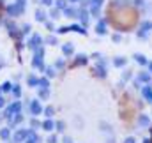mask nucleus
Returning a JSON list of instances; mask_svg holds the SVG:
<instances>
[{
  "instance_id": "obj_3",
  "label": "nucleus",
  "mask_w": 152,
  "mask_h": 143,
  "mask_svg": "<svg viewBox=\"0 0 152 143\" xmlns=\"http://www.w3.org/2000/svg\"><path fill=\"white\" fill-rule=\"evenodd\" d=\"M7 12H9L11 16H18V12H23V5H20V4L9 5V7H7Z\"/></svg>"
},
{
  "instance_id": "obj_1",
  "label": "nucleus",
  "mask_w": 152,
  "mask_h": 143,
  "mask_svg": "<svg viewBox=\"0 0 152 143\" xmlns=\"http://www.w3.org/2000/svg\"><path fill=\"white\" fill-rule=\"evenodd\" d=\"M110 18H112L115 27H120L124 30L131 28L138 20L136 11L131 9V7H112L110 9Z\"/></svg>"
},
{
  "instance_id": "obj_7",
  "label": "nucleus",
  "mask_w": 152,
  "mask_h": 143,
  "mask_svg": "<svg viewBox=\"0 0 152 143\" xmlns=\"http://www.w3.org/2000/svg\"><path fill=\"white\" fill-rule=\"evenodd\" d=\"M42 2H44V4H50V2H51V0H42Z\"/></svg>"
},
{
  "instance_id": "obj_4",
  "label": "nucleus",
  "mask_w": 152,
  "mask_h": 143,
  "mask_svg": "<svg viewBox=\"0 0 152 143\" xmlns=\"http://www.w3.org/2000/svg\"><path fill=\"white\" fill-rule=\"evenodd\" d=\"M0 136H2L4 140H7V138H9V131H7V129H2V131H0Z\"/></svg>"
},
{
  "instance_id": "obj_2",
  "label": "nucleus",
  "mask_w": 152,
  "mask_h": 143,
  "mask_svg": "<svg viewBox=\"0 0 152 143\" xmlns=\"http://www.w3.org/2000/svg\"><path fill=\"white\" fill-rule=\"evenodd\" d=\"M120 115H122V118H124L126 122L133 120L134 115H136V104H134V101H133L129 96H124V97L120 99Z\"/></svg>"
},
{
  "instance_id": "obj_5",
  "label": "nucleus",
  "mask_w": 152,
  "mask_h": 143,
  "mask_svg": "<svg viewBox=\"0 0 152 143\" xmlns=\"http://www.w3.org/2000/svg\"><path fill=\"white\" fill-rule=\"evenodd\" d=\"M9 88H11V83H9V81H7V83H4V87H2V90H4V92H7Z\"/></svg>"
},
{
  "instance_id": "obj_6",
  "label": "nucleus",
  "mask_w": 152,
  "mask_h": 143,
  "mask_svg": "<svg viewBox=\"0 0 152 143\" xmlns=\"http://www.w3.org/2000/svg\"><path fill=\"white\" fill-rule=\"evenodd\" d=\"M4 106V99H2V97H0V108Z\"/></svg>"
}]
</instances>
